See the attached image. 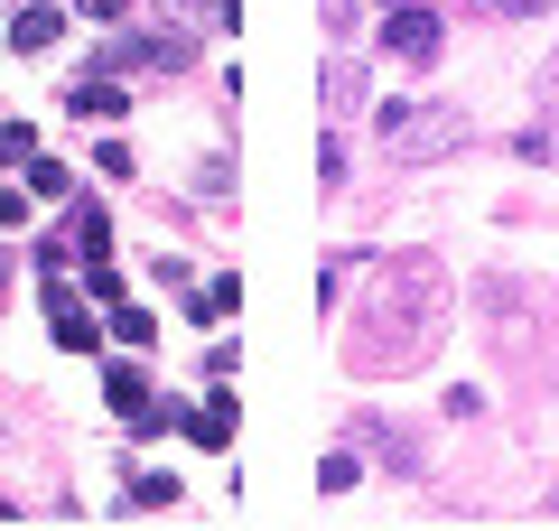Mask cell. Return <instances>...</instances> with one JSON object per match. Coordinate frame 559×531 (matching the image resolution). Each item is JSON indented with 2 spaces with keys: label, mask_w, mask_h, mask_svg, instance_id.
Wrapping results in <instances>:
<instances>
[{
  "label": "cell",
  "mask_w": 559,
  "mask_h": 531,
  "mask_svg": "<svg viewBox=\"0 0 559 531\" xmlns=\"http://www.w3.org/2000/svg\"><path fill=\"white\" fill-rule=\"evenodd\" d=\"M57 10H47V0H38V10H20V20H10V47H20V57H38V47H57Z\"/></svg>",
  "instance_id": "cell-4"
},
{
  "label": "cell",
  "mask_w": 559,
  "mask_h": 531,
  "mask_svg": "<svg viewBox=\"0 0 559 531\" xmlns=\"http://www.w3.org/2000/svg\"><path fill=\"white\" fill-rule=\"evenodd\" d=\"M0 158H10V168H28V158H38V131H28V121H10V131H0Z\"/></svg>",
  "instance_id": "cell-10"
},
{
  "label": "cell",
  "mask_w": 559,
  "mask_h": 531,
  "mask_svg": "<svg viewBox=\"0 0 559 531\" xmlns=\"http://www.w3.org/2000/svg\"><path fill=\"white\" fill-rule=\"evenodd\" d=\"M112 335H121V345H150V335H159V317H150V308H131V298H112Z\"/></svg>",
  "instance_id": "cell-7"
},
{
  "label": "cell",
  "mask_w": 559,
  "mask_h": 531,
  "mask_svg": "<svg viewBox=\"0 0 559 531\" xmlns=\"http://www.w3.org/2000/svg\"><path fill=\"white\" fill-rule=\"evenodd\" d=\"M47 327H57V345H66V354H94V345H103V317L84 308V298H66L57 280H47Z\"/></svg>",
  "instance_id": "cell-3"
},
{
  "label": "cell",
  "mask_w": 559,
  "mask_h": 531,
  "mask_svg": "<svg viewBox=\"0 0 559 531\" xmlns=\"http://www.w3.org/2000/svg\"><path fill=\"white\" fill-rule=\"evenodd\" d=\"M503 10H550V0H503Z\"/></svg>",
  "instance_id": "cell-12"
},
{
  "label": "cell",
  "mask_w": 559,
  "mask_h": 531,
  "mask_svg": "<svg viewBox=\"0 0 559 531\" xmlns=\"http://www.w3.org/2000/svg\"><path fill=\"white\" fill-rule=\"evenodd\" d=\"M382 47H392L401 66H429L448 47V28H439V10H392V28H382Z\"/></svg>",
  "instance_id": "cell-2"
},
{
  "label": "cell",
  "mask_w": 559,
  "mask_h": 531,
  "mask_svg": "<svg viewBox=\"0 0 559 531\" xmlns=\"http://www.w3.org/2000/svg\"><path fill=\"white\" fill-rule=\"evenodd\" d=\"M187 438H197V448H224V438H234V401H205V411H187Z\"/></svg>",
  "instance_id": "cell-5"
},
{
  "label": "cell",
  "mask_w": 559,
  "mask_h": 531,
  "mask_svg": "<svg viewBox=\"0 0 559 531\" xmlns=\"http://www.w3.org/2000/svg\"><path fill=\"white\" fill-rule=\"evenodd\" d=\"M121 103H131V94H121L112 75H84V84H75V113H94V121H112Z\"/></svg>",
  "instance_id": "cell-6"
},
{
  "label": "cell",
  "mask_w": 559,
  "mask_h": 531,
  "mask_svg": "<svg viewBox=\"0 0 559 531\" xmlns=\"http://www.w3.org/2000/svg\"><path fill=\"white\" fill-rule=\"evenodd\" d=\"M178 20H197V28H234V20H242V0H178Z\"/></svg>",
  "instance_id": "cell-8"
},
{
  "label": "cell",
  "mask_w": 559,
  "mask_h": 531,
  "mask_svg": "<svg viewBox=\"0 0 559 531\" xmlns=\"http://www.w3.org/2000/svg\"><path fill=\"white\" fill-rule=\"evenodd\" d=\"M131 504H140V512H168V504H178V475H140Z\"/></svg>",
  "instance_id": "cell-9"
},
{
  "label": "cell",
  "mask_w": 559,
  "mask_h": 531,
  "mask_svg": "<svg viewBox=\"0 0 559 531\" xmlns=\"http://www.w3.org/2000/svg\"><path fill=\"white\" fill-rule=\"evenodd\" d=\"M540 94H550V103H559V66H550V75H540Z\"/></svg>",
  "instance_id": "cell-11"
},
{
  "label": "cell",
  "mask_w": 559,
  "mask_h": 531,
  "mask_svg": "<svg viewBox=\"0 0 559 531\" xmlns=\"http://www.w3.org/2000/svg\"><path fill=\"white\" fill-rule=\"evenodd\" d=\"M457 140H466V121L448 103H382V150L392 158H439Z\"/></svg>",
  "instance_id": "cell-1"
}]
</instances>
